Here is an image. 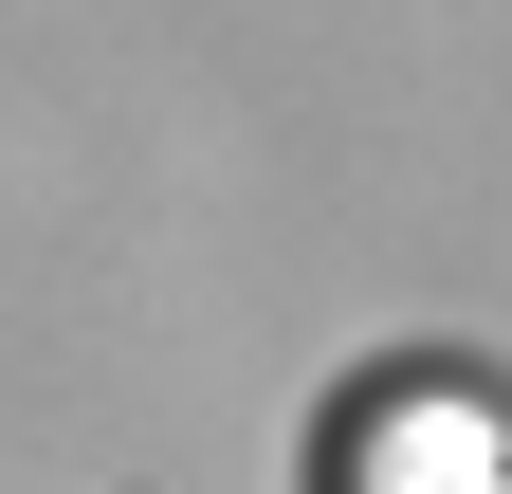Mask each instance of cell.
<instances>
[{
	"label": "cell",
	"instance_id": "6da1fadb",
	"mask_svg": "<svg viewBox=\"0 0 512 494\" xmlns=\"http://www.w3.org/2000/svg\"><path fill=\"white\" fill-rule=\"evenodd\" d=\"M330 494H494V421L458 385H421V403H366L348 440H330Z\"/></svg>",
	"mask_w": 512,
	"mask_h": 494
}]
</instances>
